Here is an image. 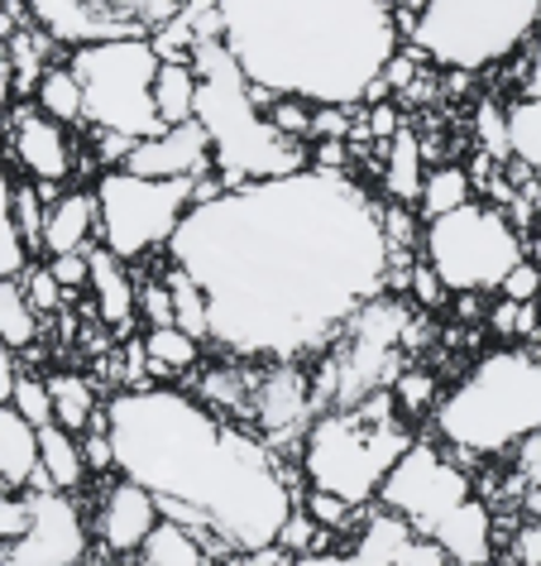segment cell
<instances>
[{
	"label": "cell",
	"instance_id": "1",
	"mask_svg": "<svg viewBox=\"0 0 541 566\" xmlns=\"http://www.w3.org/2000/svg\"><path fill=\"white\" fill-rule=\"evenodd\" d=\"M168 260L206 289L211 346L231 360H307L389 289L379 202L326 168L225 188L182 217Z\"/></svg>",
	"mask_w": 541,
	"mask_h": 566
},
{
	"label": "cell",
	"instance_id": "2",
	"mask_svg": "<svg viewBox=\"0 0 541 566\" xmlns=\"http://www.w3.org/2000/svg\"><path fill=\"white\" fill-rule=\"evenodd\" d=\"M106 428L116 442V471L159 494L163 514L202 523L240 557L278 547L297 490L254 428L221 418L173 385L116 394L106 403Z\"/></svg>",
	"mask_w": 541,
	"mask_h": 566
},
{
	"label": "cell",
	"instance_id": "3",
	"mask_svg": "<svg viewBox=\"0 0 541 566\" xmlns=\"http://www.w3.org/2000/svg\"><path fill=\"white\" fill-rule=\"evenodd\" d=\"M202 96H197V120L206 125L211 149H216V174L225 188L245 182L293 178L311 168V154L303 139H288L268 120V87H254L250 73L240 67L225 39H211L192 53Z\"/></svg>",
	"mask_w": 541,
	"mask_h": 566
},
{
	"label": "cell",
	"instance_id": "4",
	"mask_svg": "<svg viewBox=\"0 0 541 566\" xmlns=\"http://www.w3.org/2000/svg\"><path fill=\"white\" fill-rule=\"evenodd\" d=\"M436 442L460 461L503 457L541 437V356L522 346H498L441 394L432 413Z\"/></svg>",
	"mask_w": 541,
	"mask_h": 566
},
{
	"label": "cell",
	"instance_id": "5",
	"mask_svg": "<svg viewBox=\"0 0 541 566\" xmlns=\"http://www.w3.org/2000/svg\"><path fill=\"white\" fill-rule=\"evenodd\" d=\"M412 442H417L412 422L403 418L393 389H383L350 408H321L297 442V471L307 490L340 494L354 509H374L383 480Z\"/></svg>",
	"mask_w": 541,
	"mask_h": 566
},
{
	"label": "cell",
	"instance_id": "6",
	"mask_svg": "<svg viewBox=\"0 0 541 566\" xmlns=\"http://www.w3.org/2000/svg\"><path fill=\"white\" fill-rule=\"evenodd\" d=\"M541 0H426L407 44L446 73H489L532 44Z\"/></svg>",
	"mask_w": 541,
	"mask_h": 566
},
{
	"label": "cell",
	"instance_id": "7",
	"mask_svg": "<svg viewBox=\"0 0 541 566\" xmlns=\"http://www.w3.org/2000/svg\"><path fill=\"white\" fill-rule=\"evenodd\" d=\"M159 49L149 34L96 39V44L67 49V67L87 92V130H116L130 139H149L163 130L153 111V77H159Z\"/></svg>",
	"mask_w": 541,
	"mask_h": 566
},
{
	"label": "cell",
	"instance_id": "8",
	"mask_svg": "<svg viewBox=\"0 0 541 566\" xmlns=\"http://www.w3.org/2000/svg\"><path fill=\"white\" fill-rule=\"evenodd\" d=\"M417 254L450 293H498L503 279L527 260V240L498 202H465L422 226Z\"/></svg>",
	"mask_w": 541,
	"mask_h": 566
},
{
	"label": "cell",
	"instance_id": "9",
	"mask_svg": "<svg viewBox=\"0 0 541 566\" xmlns=\"http://www.w3.org/2000/svg\"><path fill=\"white\" fill-rule=\"evenodd\" d=\"M92 192L96 211H102V245L125 264L149 260V254L173 245L182 217L197 202V182L145 178L130 174V168H102Z\"/></svg>",
	"mask_w": 541,
	"mask_h": 566
},
{
	"label": "cell",
	"instance_id": "10",
	"mask_svg": "<svg viewBox=\"0 0 541 566\" xmlns=\"http://www.w3.org/2000/svg\"><path fill=\"white\" fill-rule=\"evenodd\" d=\"M469 494L475 490H469L460 457H455L446 442H426V437H417V442L397 457V465L389 471V480H383L374 504L397 514L407 528H417L426 537L450 509H460Z\"/></svg>",
	"mask_w": 541,
	"mask_h": 566
},
{
	"label": "cell",
	"instance_id": "11",
	"mask_svg": "<svg viewBox=\"0 0 541 566\" xmlns=\"http://www.w3.org/2000/svg\"><path fill=\"white\" fill-rule=\"evenodd\" d=\"M92 547V518L73 494L30 490V523L15 543L0 547V566H87Z\"/></svg>",
	"mask_w": 541,
	"mask_h": 566
},
{
	"label": "cell",
	"instance_id": "12",
	"mask_svg": "<svg viewBox=\"0 0 541 566\" xmlns=\"http://www.w3.org/2000/svg\"><path fill=\"white\" fill-rule=\"evenodd\" d=\"M321 408L317 375L303 370V360H268L254 370V399H250V422L268 447L303 442L311 418Z\"/></svg>",
	"mask_w": 541,
	"mask_h": 566
},
{
	"label": "cell",
	"instance_id": "13",
	"mask_svg": "<svg viewBox=\"0 0 541 566\" xmlns=\"http://www.w3.org/2000/svg\"><path fill=\"white\" fill-rule=\"evenodd\" d=\"M6 149L20 164V174L39 182V188H63L82 168V154L73 145L63 120L44 116L34 102H20L6 120Z\"/></svg>",
	"mask_w": 541,
	"mask_h": 566
},
{
	"label": "cell",
	"instance_id": "14",
	"mask_svg": "<svg viewBox=\"0 0 541 566\" xmlns=\"http://www.w3.org/2000/svg\"><path fill=\"white\" fill-rule=\"evenodd\" d=\"M159 523H163V500L130 475H120L116 485H106L96 494L92 533L106 557H116V562L139 557V547L149 543V533L159 528Z\"/></svg>",
	"mask_w": 541,
	"mask_h": 566
},
{
	"label": "cell",
	"instance_id": "15",
	"mask_svg": "<svg viewBox=\"0 0 541 566\" xmlns=\"http://www.w3.org/2000/svg\"><path fill=\"white\" fill-rule=\"evenodd\" d=\"M125 168L145 178L197 182V178L216 174V149H211V135L202 120H182V125H163L149 139H135V154L125 159Z\"/></svg>",
	"mask_w": 541,
	"mask_h": 566
},
{
	"label": "cell",
	"instance_id": "16",
	"mask_svg": "<svg viewBox=\"0 0 541 566\" xmlns=\"http://www.w3.org/2000/svg\"><path fill=\"white\" fill-rule=\"evenodd\" d=\"M417 528H407L397 514L389 509H364V523L360 533L350 537L346 547H321V552H307V557H293L288 566H403V557L417 543Z\"/></svg>",
	"mask_w": 541,
	"mask_h": 566
},
{
	"label": "cell",
	"instance_id": "17",
	"mask_svg": "<svg viewBox=\"0 0 541 566\" xmlns=\"http://www.w3.org/2000/svg\"><path fill=\"white\" fill-rule=\"evenodd\" d=\"M426 543H432L450 566H494L498 562L494 509L484 504L479 494H469L460 509H450V514L426 533Z\"/></svg>",
	"mask_w": 541,
	"mask_h": 566
},
{
	"label": "cell",
	"instance_id": "18",
	"mask_svg": "<svg viewBox=\"0 0 541 566\" xmlns=\"http://www.w3.org/2000/svg\"><path fill=\"white\" fill-rule=\"evenodd\" d=\"M102 245V211L92 188H67L49 202L44 221V254H77Z\"/></svg>",
	"mask_w": 541,
	"mask_h": 566
},
{
	"label": "cell",
	"instance_id": "19",
	"mask_svg": "<svg viewBox=\"0 0 541 566\" xmlns=\"http://www.w3.org/2000/svg\"><path fill=\"white\" fill-rule=\"evenodd\" d=\"M216 552H225V543L202 523H188V518H173L163 514V523L149 533V543L139 547V566H211Z\"/></svg>",
	"mask_w": 541,
	"mask_h": 566
},
{
	"label": "cell",
	"instance_id": "20",
	"mask_svg": "<svg viewBox=\"0 0 541 566\" xmlns=\"http://www.w3.org/2000/svg\"><path fill=\"white\" fill-rule=\"evenodd\" d=\"M92 303L96 313H102L106 327L116 332H130V322L139 317V283L130 279V269H125V260H116L106 245L92 250Z\"/></svg>",
	"mask_w": 541,
	"mask_h": 566
},
{
	"label": "cell",
	"instance_id": "21",
	"mask_svg": "<svg viewBox=\"0 0 541 566\" xmlns=\"http://www.w3.org/2000/svg\"><path fill=\"white\" fill-rule=\"evenodd\" d=\"M39 485V428L0 403V494H30Z\"/></svg>",
	"mask_w": 541,
	"mask_h": 566
},
{
	"label": "cell",
	"instance_id": "22",
	"mask_svg": "<svg viewBox=\"0 0 541 566\" xmlns=\"http://www.w3.org/2000/svg\"><path fill=\"white\" fill-rule=\"evenodd\" d=\"M87 480H92V465L82 457V432H67L59 422L39 428V485L34 490L82 494Z\"/></svg>",
	"mask_w": 541,
	"mask_h": 566
},
{
	"label": "cell",
	"instance_id": "23",
	"mask_svg": "<svg viewBox=\"0 0 541 566\" xmlns=\"http://www.w3.org/2000/svg\"><path fill=\"white\" fill-rule=\"evenodd\" d=\"M197 96H202V77H197L192 59H163L159 77H153V111L163 125L197 120Z\"/></svg>",
	"mask_w": 541,
	"mask_h": 566
},
{
	"label": "cell",
	"instance_id": "24",
	"mask_svg": "<svg viewBox=\"0 0 541 566\" xmlns=\"http://www.w3.org/2000/svg\"><path fill=\"white\" fill-rule=\"evenodd\" d=\"M422 182H426L422 139L403 125V130H397L389 145H383V192H389V202L417 207V202H422Z\"/></svg>",
	"mask_w": 541,
	"mask_h": 566
},
{
	"label": "cell",
	"instance_id": "25",
	"mask_svg": "<svg viewBox=\"0 0 541 566\" xmlns=\"http://www.w3.org/2000/svg\"><path fill=\"white\" fill-rule=\"evenodd\" d=\"M49 394H53V422L67 428V432H87L92 422L106 413L102 399H96V385L87 375H73V370L49 375Z\"/></svg>",
	"mask_w": 541,
	"mask_h": 566
},
{
	"label": "cell",
	"instance_id": "26",
	"mask_svg": "<svg viewBox=\"0 0 541 566\" xmlns=\"http://www.w3.org/2000/svg\"><path fill=\"white\" fill-rule=\"evenodd\" d=\"M34 106L44 111V116L63 120L67 130H73V125H87V92H82V82H77V73L67 63H53L49 73L39 77Z\"/></svg>",
	"mask_w": 541,
	"mask_h": 566
},
{
	"label": "cell",
	"instance_id": "27",
	"mask_svg": "<svg viewBox=\"0 0 541 566\" xmlns=\"http://www.w3.org/2000/svg\"><path fill=\"white\" fill-rule=\"evenodd\" d=\"M39 327H44V317H39L30 307V298H24V283L0 279V346L24 356V350H34Z\"/></svg>",
	"mask_w": 541,
	"mask_h": 566
},
{
	"label": "cell",
	"instance_id": "28",
	"mask_svg": "<svg viewBox=\"0 0 541 566\" xmlns=\"http://www.w3.org/2000/svg\"><path fill=\"white\" fill-rule=\"evenodd\" d=\"M163 279H168V293H173V322L182 332H192L202 346H211V298H206V289L178 264H168Z\"/></svg>",
	"mask_w": 541,
	"mask_h": 566
},
{
	"label": "cell",
	"instance_id": "29",
	"mask_svg": "<svg viewBox=\"0 0 541 566\" xmlns=\"http://www.w3.org/2000/svg\"><path fill=\"white\" fill-rule=\"evenodd\" d=\"M145 360L163 375H182V370H192V365H202V342H197L192 332H182L178 322L149 327L145 332Z\"/></svg>",
	"mask_w": 541,
	"mask_h": 566
},
{
	"label": "cell",
	"instance_id": "30",
	"mask_svg": "<svg viewBox=\"0 0 541 566\" xmlns=\"http://www.w3.org/2000/svg\"><path fill=\"white\" fill-rule=\"evenodd\" d=\"M465 202H475V178H469L460 164H441V168H432V174H426V182H422L417 211H422L426 221H432V217H446V211L465 207Z\"/></svg>",
	"mask_w": 541,
	"mask_h": 566
},
{
	"label": "cell",
	"instance_id": "31",
	"mask_svg": "<svg viewBox=\"0 0 541 566\" xmlns=\"http://www.w3.org/2000/svg\"><path fill=\"white\" fill-rule=\"evenodd\" d=\"M508 149L512 164L541 174V96H518L508 106Z\"/></svg>",
	"mask_w": 541,
	"mask_h": 566
},
{
	"label": "cell",
	"instance_id": "32",
	"mask_svg": "<svg viewBox=\"0 0 541 566\" xmlns=\"http://www.w3.org/2000/svg\"><path fill=\"white\" fill-rule=\"evenodd\" d=\"M49 188H39V182H15V202H10V211H15V231L20 240L30 245V254L44 250V221H49Z\"/></svg>",
	"mask_w": 541,
	"mask_h": 566
},
{
	"label": "cell",
	"instance_id": "33",
	"mask_svg": "<svg viewBox=\"0 0 541 566\" xmlns=\"http://www.w3.org/2000/svg\"><path fill=\"white\" fill-rule=\"evenodd\" d=\"M10 408H15V413H20L24 422H34V428H49V422H53L49 375H30V370H20L15 394H10Z\"/></svg>",
	"mask_w": 541,
	"mask_h": 566
},
{
	"label": "cell",
	"instance_id": "34",
	"mask_svg": "<svg viewBox=\"0 0 541 566\" xmlns=\"http://www.w3.org/2000/svg\"><path fill=\"white\" fill-rule=\"evenodd\" d=\"M475 135H479V149H484V159H489V164H508L512 159V149H508V106L479 102Z\"/></svg>",
	"mask_w": 541,
	"mask_h": 566
},
{
	"label": "cell",
	"instance_id": "35",
	"mask_svg": "<svg viewBox=\"0 0 541 566\" xmlns=\"http://www.w3.org/2000/svg\"><path fill=\"white\" fill-rule=\"evenodd\" d=\"M503 547V566H541V514H522L508 528V537H498Z\"/></svg>",
	"mask_w": 541,
	"mask_h": 566
},
{
	"label": "cell",
	"instance_id": "36",
	"mask_svg": "<svg viewBox=\"0 0 541 566\" xmlns=\"http://www.w3.org/2000/svg\"><path fill=\"white\" fill-rule=\"evenodd\" d=\"M379 217H383V235H389V250H393V254H417V250H422L417 207H407V202H383Z\"/></svg>",
	"mask_w": 541,
	"mask_h": 566
},
{
	"label": "cell",
	"instance_id": "37",
	"mask_svg": "<svg viewBox=\"0 0 541 566\" xmlns=\"http://www.w3.org/2000/svg\"><path fill=\"white\" fill-rule=\"evenodd\" d=\"M393 399L397 408H403V418H422V408L426 413H436V403H441V394H436V379L426 375V370H403L393 379Z\"/></svg>",
	"mask_w": 541,
	"mask_h": 566
},
{
	"label": "cell",
	"instance_id": "38",
	"mask_svg": "<svg viewBox=\"0 0 541 566\" xmlns=\"http://www.w3.org/2000/svg\"><path fill=\"white\" fill-rule=\"evenodd\" d=\"M20 283H24V298H30V307L39 317H53V313H63V298H67V289L59 279H53V269L49 264H30L20 274Z\"/></svg>",
	"mask_w": 541,
	"mask_h": 566
},
{
	"label": "cell",
	"instance_id": "39",
	"mask_svg": "<svg viewBox=\"0 0 541 566\" xmlns=\"http://www.w3.org/2000/svg\"><path fill=\"white\" fill-rule=\"evenodd\" d=\"M407 289H412V298H417L422 313H432V307H441V303L450 298V289L441 283V274L422 260V254H417V260H412V269H407Z\"/></svg>",
	"mask_w": 541,
	"mask_h": 566
},
{
	"label": "cell",
	"instance_id": "40",
	"mask_svg": "<svg viewBox=\"0 0 541 566\" xmlns=\"http://www.w3.org/2000/svg\"><path fill=\"white\" fill-rule=\"evenodd\" d=\"M139 317L149 322V327H168L173 322V293H168V279H153L139 289Z\"/></svg>",
	"mask_w": 541,
	"mask_h": 566
},
{
	"label": "cell",
	"instance_id": "41",
	"mask_svg": "<svg viewBox=\"0 0 541 566\" xmlns=\"http://www.w3.org/2000/svg\"><path fill=\"white\" fill-rule=\"evenodd\" d=\"M49 269H53V279H59L67 293H73V289H87V283H92V250L49 254Z\"/></svg>",
	"mask_w": 541,
	"mask_h": 566
},
{
	"label": "cell",
	"instance_id": "42",
	"mask_svg": "<svg viewBox=\"0 0 541 566\" xmlns=\"http://www.w3.org/2000/svg\"><path fill=\"white\" fill-rule=\"evenodd\" d=\"M498 298H512V303H537L541 298V274L532 260H522L512 274L503 279V289H498Z\"/></svg>",
	"mask_w": 541,
	"mask_h": 566
},
{
	"label": "cell",
	"instance_id": "43",
	"mask_svg": "<svg viewBox=\"0 0 541 566\" xmlns=\"http://www.w3.org/2000/svg\"><path fill=\"white\" fill-rule=\"evenodd\" d=\"M518 322H522V303H512V298H503L489 313V327L503 336V342H518Z\"/></svg>",
	"mask_w": 541,
	"mask_h": 566
},
{
	"label": "cell",
	"instance_id": "44",
	"mask_svg": "<svg viewBox=\"0 0 541 566\" xmlns=\"http://www.w3.org/2000/svg\"><path fill=\"white\" fill-rule=\"evenodd\" d=\"M522 53H527V63H522V96H541V34Z\"/></svg>",
	"mask_w": 541,
	"mask_h": 566
},
{
	"label": "cell",
	"instance_id": "45",
	"mask_svg": "<svg viewBox=\"0 0 541 566\" xmlns=\"http://www.w3.org/2000/svg\"><path fill=\"white\" fill-rule=\"evenodd\" d=\"M15 379H20V356L0 346V403H10V394H15Z\"/></svg>",
	"mask_w": 541,
	"mask_h": 566
},
{
	"label": "cell",
	"instance_id": "46",
	"mask_svg": "<svg viewBox=\"0 0 541 566\" xmlns=\"http://www.w3.org/2000/svg\"><path fill=\"white\" fill-rule=\"evenodd\" d=\"M403 566H450V562L441 557V552L426 543V537H417V543H412V552L403 557ZM494 566H503V562H494Z\"/></svg>",
	"mask_w": 541,
	"mask_h": 566
},
{
	"label": "cell",
	"instance_id": "47",
	"mask_svg": "<svg viewBox=\"0 0 541 566\" xmlns=\"http://www.w3.org/2000/svg\"><path fill=\"white\" fill-rule=\"evenodd\" d=\"M15 67H10V53H6V44H0V111H6L10 102H15Z\"/></svg>",
	"mask_w": 541,
	"mask_h": 566
},
{
	"label": "cell",
	"instance_id": "48",
	"mask_svg": "<svg viewBox=\"0 0 541 566\" xmlns=\"http://www.w3.org/2000/svg\"><path fill=\"white\" fill-rule=\"evenodd\" d=\"M527 260L537 264V274H541V226H537V235H532V245H527Z\"/></svg>",
	"mask_w": 541,
	"mask_h": 566
},
{
	"label": "cell",
	"instance_id": "49",
	"mask_svg": "<svg viewBox=\"0 0 541 566\" xmlns=\"http://www.w3.org/2000/svg\"><path fill=\"white\" fill-rule=\"evenodd\" d=\"M537 34H541V20H537Z\"/></svg>",
	"mask_w": 541,
	"mask_h": 566
}]
</instances>
